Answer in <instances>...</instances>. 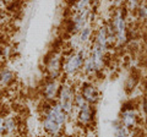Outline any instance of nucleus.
I'll use <instances>...</instances> for the list:
<instances>
[{"label": "nucleus", "instance_id": "nucleus-4", "mask_svg": "<svg viewBox=\"0 0 147 137\" xmlns=\"http://www.w3.org/2000/svg\"><path fill=\"white\" fill-rule=\"evenodd\" d=\"M75 89L71 85L66 83V82L60 85L57 102L60 104L64 111L67 113L69 115L74 111V108H75Z\"/></svg>", "mask_w": 147, "mask_h": 137}, {"label": "nucleus", "instance_id": "nucleus-13", "mask_svg": "<svg viewBox=\"0 0 147 137\" xmlns=\"http://www.w3.org/2000/svg\"><path fill=\"white\" fill-rule=\"evenodd\" d=\"M77 34H79V40H80L81 44L87 43L91 39V37H92V28H91V26L86 25Z\"/></svg>", "mask_w": 147, "mask_h": 137}, {"label": "nucleus", "instance_id": "nucleus-11", "mask_svg": "<svg viewBox=\"0 0 147 137\" xmlns=\"http://www.w3.org/2000/svg\"><path fill=\"white\" fill-rule=\"evenodd\" d=\"M15 81H16L15 72L7 67H1V70H0V87L9 88L15 83Z\"/></svg>", "mask_w": 147, "mask_h": 137}, {"label": "nucleus", "instance_id": "nucleus-18", "mask_svg": "<svg viewBox=\"0 0 147 137\" xmlns=\"http://www.w3.org/2000/svg\"><path fill=\"white\" fill-rule=\"evenodd\" d=\"M142 110H144L145 114L147 115V95L144 98V102H142Z\"/></svg>", "mask_w": 147, "mask_h": 137}, {"label": "nucleus", "instance_id": "nucleus-2", "mask_svg": "<svg viewBox=\"0 0 147 137\" xmlns=\"http://www.w3.org/2000/svg\"><path fill=\"white\" fill-rule=\"evenodd\" d=\"M86 52L84 48L79 50L71 49L67 54L64 55L63 59V74L65 76H75L82 71L84 64L86 60Z\"/></svg>", "mask_w": 147, "mask_h": 137}, {"label": "nucleus", "instance_id": "nucleus-20", "mask_svg": "<svg viewBox=\"0 0 147 137\" xmlns=\"http://www.w3.org/2000/svg\"><path fill=\"white\" fill-rule=\"evenodd\" d=\"M1 67H3V59L0 58V70H1Z\"/></svg>", "mask_w": 147, "mask_h": 137}, {"label": "nucleus", "instance_id": "nucleus-7", "mask_svg": "<svg viewBox=\"0 0 147 137\" xmlns=\"http://www.w3.org/2000/svg\"><path fill=\"white\" fill-rule=\"evenodd\" d=\"M59 88H60L59 81L57 79H49L48 77L40 87V92H42L44 102H55L58 98Z\"/></svg>", "mask_w": 147, "mask_h": 137}, {"label": "nucleus", "instance_id": "nucleus-17", "mask_svg": "<svg viewBox=\"0 0 147 137\" xmlns=\"http://www.w3.org/2000/svg\"><path fill=\"white\" fill-rule=\"evenodd\" d=\"M16 0H0V5L1 6H5L7 9H10L11 6L15 5Z\"/></svg>", "mask_w": 147, "mask_h": 137}, {"label": "nucleus", "instance_id": "nucleus-21", "mask_svg": "<svg viewBox=\"0 0 147 137\" xmlns=\"http://www.w3.org/2000/svg\"><path fill=\"white\" fill-rule=\"evenodd\" d=\"M146 127H147V121H146Z\"/></svg>", "mask_w": 147, "mask_h": 137}, {"label": "nucleus", "instance_id": "nucleus-16", "mask_svg": "<svg viewBox=\"0 0 147 137\" xmlns=\"http://www.w3.org/2000/svg\"><path fill=\"white\" fill-rule=\"evenodd\" d=\"M136 16L140 21L147 22V1H141L139 9L136 10Z\"/></svg>", "mask_w": 147, "mask_h": 137}, {"label": "nucleus", "instance_id": "nucleus-15", "mask_svg": "<svg viewBox=\"0 0 147 137\" xmlns=\"http://www.w3.org/2000/svg\"><path fill=\"white\" fill-rule=\"evenodd\" d=\"M142 0H125L124 1V9L126 10L127 13H135L136 10L139 9Z\"/></svg>", "mask_w": 147, "mask_h": 137}, {"label": "nucleus", "instance_id": "nucleus-9", "mask_svg": "<svg viewBox=\"0 0 147 137\" xmlns=\"http://www.w3.org/2000/svg\"><path fill=\"white\" fill-rule=\"evenodd\" d=\"M93 44L99 47L104 53L108 52V48L110 47L109 39H108V27L107 26H100L98 31L96 32L94 38H93Z\"/></svg>", "mask_w": 147, "mask_h": 137}, {"label": "nucleus", "instance_id": "nucleus-1", "mask_svg": "<svg viewBox=\"0 0 147 137\" xmlns=\"http://www.w3.org/2000/svg\"><path fill=\"white\" fill-rule=\"evenodd\" d=\"M126 10L118 7L114 11L112 20H110L108 27L115 34V44L121 47L129 42V30H127V21H126Z\"/></svg>", "mask_w": 147, "mask_h": 137}, {"label": "nucleus", "instance_id": "nucleus-14", "mask_svg": "<svg viewBox=\"0 0 147 137\" xmlns=\"http://www.w3.org/2000/svg\"><path fill=\"white\" fill-rule=\"evenodd\" d=\"M129 131L130 130H127L125 126H123L120 121L114 122V135H115V137H130Z\"/></svg>", "mask_w": 147, "mask_h": 137}, {"label": "nucleus", "instance_id": "nucleus-12", "mask_svg": "<svg viewBox=\"0 0 147 137\" xmlns=\"http://www.w3.org/2000/svg\"><path fill=\"white\" fill-rule=\"evenodd\" d=\"M42 126H43L44 131L47 132L49 136H57L63 132V126L59 125L58 122L53 121L52 119H49V118L42 116Z\"/></svg>", "mask_w": 147, "mask_h": 137}, {"label": "nucleus", "instance_id": "nucleus-6", "mask_svg": "<svg viewBox=\"0 0 147 137\" xmlns=\"http://www.w3.org/2000/svg\"><path fill=\"white\" fill-rule=\"evenodd\" d=\"M119 121L121 122L123 126H125L127 130H134L139 124V113L134 105L129 107L127 104L123 107L120 113V119Z\"/></svg>", "mask_w": 147, "mask_h": 137}, {"label": "nucleus", "instance_id": "nucleus-5", "mask_svg": "<svg viewBox=\"0 0 147 137\" xmlns=\"http://www.w3.org/2000/svg\"><path fill=\"white\" fill-rule=\"evenodd\" d=\"M42 116L52 119L53 121L64 126L67 122L69 114L64 111L60 104L55 100V102H44V105L42 108Z\"/></svg>", "mask_w": 147, "mask_h": 137}, {"label": "nucleus", "instance_id": "nucleus-8", "mask_svg": "<svg viewBox=\"0 0 147 137\" xmlns=\"http://www.w3.org/2000/svg\"><path fill=\"white\" fill-rule=\"evenodd\" d=\"M80 93L91 105H96L99 100V91L91 82H84L80 86Z\"/></svg>", "mask_w": 147, "mask_h": 137}, {"label": "nucleus", "instance_id": "nucleus-10", "mask_svg": "<svg viewBox=\"0 0 147 137\" xmlns=\"http://www.w3.org/2000/svg\"><path fill=\"white\" fill-rule=\"evenodd\" d=\"M92 107L87 108V109H82V110H77V122H79L81 126L91 127V125L93 124V121H94V110H93V108Z\"/></svg>", "mask_w": 147, "mask_h": 137}, {"label": "nucleus", "instance_id": "nucleus-3", "mask_svg": "<svg viewBox=\"0 0 147 137\" xmlns=\"http://www.w3.org/2000/svg\"><path fill=\"white\" fill-rule=\"evenodd\" d=\"M63 59L64 56L58 50H52L44 58V67L49 79H59L63 74Z\"/></svg>", "mask_w": 147, "mask_h": 137}, {"label": "nucleus", "instance_id": "nucleus-19", "mask_svg": "<svg viewBox=\"0 0 147 137\" xmlns=\"http://www.w3.org/2000/svg\"><path fill=\"white\" fill-rule=\"evenodd\" d=\"M52 137H66L65 135H63V134H60V135H57V136H52Z\"/></svg>", "mask_w": 147, "mask_h": 137}]
</instances>
